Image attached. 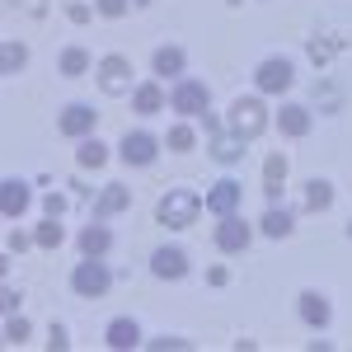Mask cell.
Here are the masks:
<instances>
[{
	"instance_id": "obj_1",
	"label": "cell",
	"mask_w": 352,
	"mask_h": 352,
	"mask_svg": "<svg viewBox=\"0 0 352 352\" xmlns=\"http://www.w3.org/2000/svg\"><path fill=\"white\" fill-rule=\"evenodd\" d=\"M268 127H272V113H268V104H263L258 89L230 99V109H226V132H235L240 141H258Z\"/></svg>"
},
{
	"instance_id": "obj_2",
	"label": "cell",
	"mask_w": 352,
	"mask_h": 352,
	"mask_svg": "<svg viewBox=\"0 0 352 352\" xmlns=\"http://www.w3.org/2000/svg\"><path fill=\"white\" fill-rule=\"evenodd\" d=\"M207 207H202V192L197 188H164L160 202H155V221H160L164 230H188L197 226Z\"/></svg>"
},
{
	"instance_id": "obj_3",
	"label": "cell",
	"mask_w": 352,
	"mask_h": 352,
	"mask_svg": "<svg viewBox=\"0 0 352 352\" xmlns=\"http://www.w3.org/2000/svg\"><path fill=\"white\" fill-rule=\"evenodd\" d=\"M292 85H296V61H292L287 52H272V56H263V61L254 66V89H258L263 99L292 94Z\"/></svg>"
},
{
	"instance_id": "obj_4",
	"label": "cell",
	"mask_w": 352,
	"mask_h": 352,
	"mask_svg": "<svg viewBox=\"0 0 352 352\" xmlns=\"http://www.w3.org/2000/svg\"><path fill=\"white\" fill-rule=\"evenodd\" d=\"M212 109V85L197 80V76H179L169 85V113L174 118H202Z\"/></svg>"
},
{
	"instance_id": "obj_5",
	"label": "cell",
	"mask_w": 352,
	"mask_h": 352,
	"mask_svg": "<svg viewBox=\"0 0 352 352\" xmlns=\"http://www.w3.org/2000/svg\"><path fill=\"white\" fill-rule=\"evenodd\" d=\"M94 85H99V94H104V99H127V94L136 89L132 61H127L122 52L99 56V66H94Z\"/></svg>"
},
{
	"instance_id": "obj_6",
	"label": "cell",
	"mask_w": 352,
	"mask_h": 352,
	"mask_svg": "<svg viewBox=\"0 0 352 352\" xmlns=\"http://www.w3.org/2000/svg\"><path fill=\"white\" fill-rule=\"evenodd\" d=\"M160 151H164V136H155L151 127H132L118 141V160L127 164V169H151V164L160 160Z\"/></svg>"
},
{
	"instance_id": "obj_7",
	"label": "cell",
	"mask_w": 352,
	"mask_h": 352,
	"mask_svg": "<svg viewBox=\"0 0 352 352\" xmlns=\"http://www.w3.org/2000/svg\"><path fill=\"white\" fill-rule=\"evenodd\" d=\"M113 292V268L104 258H80L76 268H71V296L80 300H99Z\"/></svg>"
},
{
	"instance_id": "obj_8",
	"label": "cell",
	"mask_w": 352,
	"mask_h": 352,
	"mask_svg": "<svg viewBox=\"0 0 352 352\" xmlns=\"http://www.w3.org/2000/svg\"><path fill=\"white\" fill-rule=\"evenodd\" d=\"M254 235H258V226L244 221V212L217 217V226H212V244H217L221 254H244V249L254 244Z\"/></svg>"
},
{
	"instance_id": "obj_9",
	"label": "cell",
	"mask_w": 352,
	"mask_h": 352,
	"mask_svg": "<svg viewBox=\"0 0 352 352\" xmlns=\"http://www.w3.org/2000/svg\"><path fill=\"white\" fill-rule=\"evenodd\" d=\"M94 127H99V109L85 104V99H71L66 109L56 113V132L66 141H85V136H94Z\"/></svg>"
},
{
	"instance_id": "obj_10",
	"label": "cell",
	"mask_w": 352,
	"mask_h": 352,
	"mask_svg": "<svg viewBox=\"0 0 352 352\" xmlns=\"http://www.w3.org/2000/svg\"><path fill=\"white\" fill-rule=\"evenodd\" d=\"M202 207L212 212V217H230V212H240L244 207V184L235 174H221L212 188L202 192Z\"/></svg>"
},
{
	"instance_id": "obj_11",
	"label": "cell",
	"mask_w": 352,
	"mask_h": 352,
	"mask_svg": "<svg viewBox=\"0 0 352 352\" xmlns=\"http://www.w3.org/2000/svg\"><path fill=\"white\" fill-rule=\"evenodd\" d=\"M151 272L160 282H184L192 272V254L184 244H160V249H151Z\"/></svg>"
},
{
	"instance_id": "obj_12",
	"label": "cell",
	"mask_w": 352,
	"mask_h": 352,
	"mask_svg": "<svg viewBox=\"0 0 352 352\" xmlns=\"http://www.w3.org/2000/svg\"><path fill=\"white\" fill-rule=\"evenodd\" d=\"M28 207H33V184L19 179V174H5V179H0V217L5 221H24Z\"/></svg>"
},
{
	"instance_id": "obj_13",
	"label": "cell",
	"mask_w": 352,
	"mask_h": 352,
	"mask_svg": "<svg viewBox=\"0 0 352 352\" xmlns=\"http://www.w3.org/2000/svg\"><path fill=\"white\" fill-rule=\"evenodd\" d=\"M277 132L287 136V141H305V136L315 132V109L296 104V99H282L277 104Z\"/></svg>"
},
{
	"instance_id": "obj_14",
	"label": "cell",
	"mask_w": 352,
	"mask_h": 352,
	"mask_svg": "<svg viewBox=\"0 0 352 352\" xmlns=\"http://www.w3.org/2000/svg\"><path fill=\"white\" fill-rule=\"evenodd\" d=\"M113 244H118V235H113L109 221H85L80 230H76V249H80V258H109Z\"/></svg>"
},
{
	"instance_id": "obj_15",
	"label": "cell",
	"mask_w": 352,
	"mask_h": 352,
	"mask_svg": "<svg viewBox=\"0 0 352 352\" xmlns=\"http://www.w3.org/2000/svg\"><path fill=\"white\" fill-rule=\"evenodd\" d=\"M132 188L127 184H104V188L94 192V202H89V217L94 221H113V217H127L132 212Z\"/></svg>"
},
{
	"instance_id": "obj_16",
	"label": "cell",
	"mask_w": 352,
	"mask_h": 352,
	"mask_svg": "<svg viewBox=\"0 0 352 352\" xmlns=\"http://www.w3.org/2000/svg\"><path fill=\"white\" fill-rule=\"evenodd\" d=\"M104 348H109V352H136V348H146V329H141V320H132V315L109 320V329H104Z\"/></svg>"
},
{
	"instance_id": "obj_17",
	"label": "cell",
	"mask_w": 352,
	"mask_h": 352,
	"mask_svg": "<svg viewBox=\"0 0 352 352\" xmlns=\"http://www.w3.org/2000/svg\"><path fill=\"white\" fill-rule=\"evenodd\" d=\"M296 315H300V324L315 329V333H324V329L333 324V305H329V296L315 292V287H305V292L296 296Z\"/></svg>"
},
{
	"instance_id": "obj_18",
	"label": "cell",
	"mask_w": 352,
	"mask_h": 352,
	"mask_svg": "<svg viewBox=\"0 0 352 352\" xmlns=\"http://www.w3.org/2000/svg\"><path fill=\"white\" fill-rule=\"evenodd\" d=\"M254 226H258L263 240H292V235H296V212H292L287 202H268L263 217L254 221Z\"/></svg>"
},
{
	"instance_id": "obj_19",
	"label": "cell",
	"mask_w": 352,
	"mask_h": 352,
	"mask_svg": "<svg viewBox=\"0 0 352 352\" xmlns=\"http://www.w3.org/2000/svg\"><path fill=\"white\" fill-rule=\"evenodd\" d=\"M132 99V113L136 118H155V113H164V104H169V89H164V80H136V89L127 94Z\"/></svg>"
},
{
	"instance_id": "obj_20",
	"label": "cell",
	"mask_w": 352,
	"mask_h": 352,
	"mask_svg": "<svg viewBox=\"0 0 352 352\" xmlns=\"http://www.w3.org/2000/svg\"><path fill=\"white\" fill-rule=\"evenodd\" d=\"M343 104H348L343 85L333 80V76H315V85H310V109L324 113V118H338V113H343Z\"/></svg>"
},
{
	"instance_id": "obj_21",
	"label": "cell",
	"mask_w": 352,
	"mask_h": 352,
	"mask_svg": "<svg viewBox=\"0 0 352 352\" xmlns=\"http://www.w3.org/2000/svg\"><path fill=\"white\" fill-rule=\"evenodd\" d=\"M287 174H292V155L287 151H268L263 155V202H282Z\"/></svg>"
},
{
	"instance_id": "obj_22",
	"label": "cell",
	"mask_w": 352,
	"mask_h": 352,
	"mask_svg": "<svg viewBox=\"0 0 352 352\" xmlns=\"http://www.w3.org/2000/svg\"><path fill=\"white\" fill-rule=\"evenodd\" d=\"M188 71V52L179 47V43H160L155 52H151V76L155 80H179Z\"/></svg>"
},
{
	"instance_id": "obj_23",
	"label": "cell",
	"mask_w": 352,
	"mask_h": 352,
	"mask_svg": "<svg viewBox=\"0 0 352 352\" xmlns=\"http://www.w3.org/2000/svg\"><path fill=\"white\" fill-rule=\"evenodd\" d=\"M113 155H118V146H109L99 132L85 136V141H76V169H85V174H99Z\"/></svg>"
},
{
	"instance_id": "obj_24",
	"label": "cell",
	"mask_w": 352,
	"mask_h": 352,
	"mask_svg": "<svg viewBox=\"0 0 352 352\" xmlns=\"http://www.w3.org/2000/svg\"><path fill=\"white\" fill-rule=\"evenodd\" d=\"M94 66H99V56H89V47H80V43H66L56 52V76H66V80L94 76Z\"/></svg>"
},
{
	"instance_id": "obj_25",
	"label": "cell",
	"mask_w": 352,
	"mask_h": 352,
	"mask_svg": "<svg viewBox=\"0 0 352 352\" xmlns=\"http://www.w3.org/2000/svg\"><path fill=\"white\" fill-rule=\"evenodd\" d=\"M207 155H212L221 169H230V164H240L244 155H249V141H240L235 132H217V136H207Z\"/></svg>"
},
{
	"instance_id": "obj_26",
	"label": "cell",
	"mask_w": 352,
	"mask_h": 352,
	"mask_svg": "<svg viewBox=\"0 0 352 352\" xmlns=\"http://www.w3.org/2000/svg\"><path fill=\"white\" fill-rule=\"evenodd\" d=\"M333 197H338V188H333V179H305V192H300V207H305L310 217H324L329 207H333Z\"/></svg>"
},
{
	"instance_id": "obj_27",
	"label": "cell",
	"mask_w": 352,
	"mask_h": 352,
	"mask_svg": "<svg viewBox=\"0 0 352 352\" xmlns=\"http://www.w3.org/2000/svg\"><path fill=\"white\" fill-rule=\"evenodd\" d=\"M28 71V43L24 38H5L0 43V76H24Z\"/></svg>"
},
{
	"instance_id": "obj_28",
	"label": "cell",
	"mask_w": 352,
	"mask_h": 352,
	"mask_svg": "<svg viewBox=\"0 0 352 352\" xmlns=\"http://www.w3.org/2000/svg\"><path fill=\"white\" fill-rule=\"evenodd\" d=\"M338 52H343V38H338V33H310V38H305V56H310L315 66H329Z\"/></svg>"
},
{
	"instance_id": "obj_29",
	"label": "cell",
	"mask_w": 352,
	"mask_h": 352,
	"mask_svg": "<svg viewBox=\"0 0 352 352\" xmlns=\"http://www.w3.org/2000/svg\"><path fill=\"white\" fill-rule=\"evenodd\" d=\"M164 151H174V155L197 151V127H192V118H179V122L164 132Z\"/></svg>"
},
{
	"instance_id": "obj_30",
	"label": "cell",
	"mask_w": 352,
	"mask_h": 352,
	"mask_svg": "<svg viewBox=\"0 0 352 352\" xmlns=\"http://www.w3.org/2000/svg\"><path fill=\"white\" fill-rule=\"evenodd\" d=\"M33 240H38V249H61V244L71 240V230L61 226V217H43L33 226Z\"/></svg>"
},
{
	"instance_id": "obj_31",
	"label": "cell",
	"mask_w": 352,
	"mask_h": 352,
	"mask_svg": "<svg viewBox=\"0 0 352 352\" xmlns=\"http://www.w3.org/2000/svg\"><path fill=\"white\" fill-rule=\"evenodd\" d=\"M0 338H5V348H24L28 338H33V320H28V315H5Z\"/></svg>"
},
{
	"instance_id": "obj_32",
	"label": "cell",
	"mask_w": 352,
	"mask_h": 352,
	"mask_svg": "<svg viewBox=\"0 0 352 352\" xmlns=\"http://www.w3.org/2000/svg\"><path fill=\"white\" fill-rule=\"evenodd\" d=\"M5 249H10V254H28V249H38V240H33V230H19V221H10Z\"/></svg>"
},
{
	"instance_id": "obj_33",
	"label": "cell",
	"mask_w": 352,
	"mask_h": 352,
	"mask_svg": "<svg viewBox=\"0 0 352 352\" xmlns=\"http://www.w3.org/2000/svg\"><path fill=\"white\" fill-rule=\"evenodd\" d=\"M146 348L151 352H188L192 338H184V333H160V338H146Z\"/></svg>"
},
{
	"instance_id": "obj_34",
	"label": "cell",
	"mask_w": 352,
	"mask_h": 352,
	"mask_svg": "<svg viewBox=\"0 0 352 352\" xmlns=\"http://www.w3.org/2000/svg\"><path fill=\"white\" fill-rule=\"evenodd\" d=\"M66 212H71V197L47 184V192H43V217H66Z\"/></svg>"
},
{
	"instance_id": "obj_35",
	"label": "cell",
	"mask_w": 352,
	"mask_h": 352,
	"mask_svg": "<svg viewBox=\"0 0 352 352\" xmlns=\"http://www.w3.org/2000/svg\"><path fill=\"white\" fill-rule=\"evenodd\" d=\"M94 10H99V19H127V10H132V0H89Z\"/></svg>"
},
{
	"instance_id": "obj_36",
	"label": "cell",
	"mask_w": 352,
	"mask_h": 352,
	"mask_svg": "<svg viewBox=\"0 0 352 352\" xmlns=\"http://www.w3.org/2000/svg\"><path fill=\"white\" fill-rule=\"evenodd\" d=\"M47 348H52V352H66V348H71V329L61 324V320H52V324H47Z\"/></svg>"
},
{
	"instance_id": "obj_37",
	"label": "cell",
	"mask_w": 352,
	"mask_h": 352,
	"mask_svg": "<svg viewBox=\"0 0 352 352\" xmlns=\"http://www.w3.org/2000/svg\"><path fill=\"white\" fill-rule=\"evenodd\" d=\"M19 305H24V292L5 282V287H0V310H5V315H19Z\"/></svg>"
},
{
	"instance_id": "obj_38",
	"label": "cell",
	"mask_w": 352,
	"mask_h": 352,
	"mask_svg": "<svg viewBox=\"0 0 352 352\" xmlns=\"http://www.w3.org/2000/svg\"><path fill=\"white\" fill-rule=\"evenodd\" d=\"M89 14H99V10L85 5V0H66V19H71V24H89Z\"/></svg>"
},
{
	"instance_id": "obj_39",
	"label": "cell",
	"mask_w": 352,
	"mask_h": 352,
	"mask_svg": "<svg viewBox=\"0 0 352 352\" xmlns=\"http://www.w3.org/2000/svg\"><path fill=\"white\" fill-rule=\"evenodd\" d=\"M217 132H226V113H202V136H217Z\"/></svg>"
},
{
	"instance_id": "obj_40",
	"label": "cell",
	"mask_w": 352,
	"mask_h": 352,
	"mask_svg": "<svg viewBox=\"0 0 352 352\" xmlns=\"http://www.w3.org/2000/svg\"><path fill=\"white\" fill-rule=\"evenodd\" d=\"M207 287H230V268L212 263V268H207Z\"/></svg>"
},
{
	"instance_id": "obj_41",
	"label": "cell",
	"mask_w": 352,
	"mask_h": 352,
	"mask_svg": "<svg viewBox=\"0 0 352 352\" xmlns=\"http://www.w3.org/2000/svg\"><path fill=\"white\" fill-rule=\"evenodd\" d=\"M66 188L76 192V197H80V202H89V188H85V179H71V184H66Z\"/></svg>"
},
{
	"instance_id": "obj_42",
	"label": "cell",
	"mask_w": 352,
	"mask_h": 352,
	"mask_svg": "<svg viewBox=\"0 0 352 352\" xmlns=\"http://www.w3.org/2000/svg\"><path fill=\"white\" fill-rule=\"evenodd\" d=\"M329 348H333L329 338H310V343H305V352H329Z\"/></svg>"
},
{
	"instance_id": "obj_43",
	"label": "cell",
	"mask_w": 352,
	"mask_h": 352,
	"mask_svg": "<svg viewBox=\"0 0 352 352\" xmlns=\"http://www.w3.org/2000/svg\"><path fill=\"white\" fill-rule=\"evenodd\" d=\"M132 10H151V0H132Z\"/></svg>"
},
{
	"instance_id": "obj_44",
	"label": "cell",
	"mask_w": 352,
	"mask_h": 352,
	"mask_svg": "<svg viewBox=\"0 0 352 352\" xmlns=\"http://www.w3.org/2000/svg\"><path fill=\"white\" fill-rule=\"evenodd\" d=\"M226 5H235V10H240V5H244V0H226Z\"/></svg>"
},
{
	"instance_id": "obj_45",
	"label": "cell",
	"mask_w": 352,
	"mask_h": 352,
	"mask_svg": "<svg viewBox=\"0 0 352 352\" xmlns=\"http://www.w3.org/2000/svg\"><path fill=\"white\" fill-rule=\"evenodd\" d=\"M343 230H348V240H352V221H348V226H343Z\"/></svg>"
}]
</instances>
